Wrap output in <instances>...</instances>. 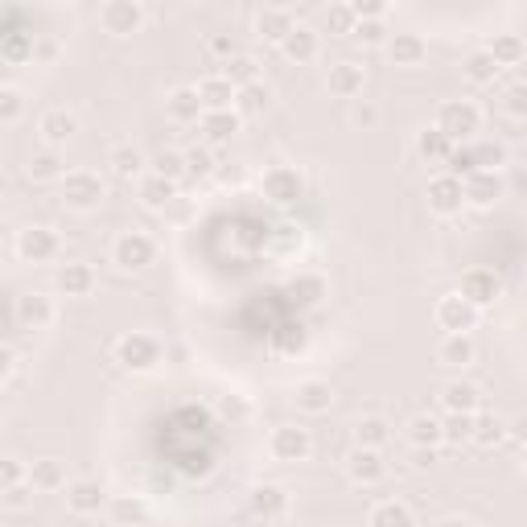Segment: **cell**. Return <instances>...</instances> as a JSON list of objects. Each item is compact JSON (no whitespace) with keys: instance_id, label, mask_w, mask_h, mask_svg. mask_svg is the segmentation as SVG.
Masks as SVG:
<instances>
[{"instance_id":"obj_1","label":"cell","mask_w":527,"mask_h":527,"mask_svg":"<svg viewBox=\"0 0 527 527\" xmlns=\"http://www.w3.org/2000/svg\"><path fill=\"white\" fill-rule=\"evenodd\" d=\"M503 169H507V145L503 140H482V136H474L470 145H458L445 165V173L458 182H466L470 173H503Z\"/></svg>"},{"instance_id":"obj_2","label":"cell","mask_w":527,"mask_h":527,"mask_svg":"<svg viewBox=\"0 0 527 527\" xmlns=\"http://www.w3.org/2000/svg\"><path fill=\"white\" fill-rule=\"evenodd\" d=\"M161 355H165L161 338H153V334H145V330H128V334H120V338L112 342V363L124 367V371H132V375L157 371Z\"/></svg>"},{"instance_id":"obj_3","label":"cell","mask_w":527,"mask_h":527,"mask_svg":"<svg viewBox=\"0 0 527 527\" xmlns=\"http://www.w3.org/2000/svg\"><path fill=\"white\" fill-rule=\"evenodd\" d=\"M112 268L124 272V276H140V272H149L157 264V239L149 231H120L112 239Z\"/></svg>"},{"instance_id":"obj_4","label":"cell","mask_w":527,"mask_h":527,"mask_svg":"<svg viewBox=\"0 0 527 527\" xmlns=\"http://www.w3.org/2000/svg\"><path fill=\"white\" fill-rule=\"evenodd\" d=\"M445 140L453 145H470V140L482 132V108L474 99H449L437 108V124H433Z\"/></svg>"},{"instance_id":"obj_5","label":"cell","mask_w":527,"mask_h":527,"mask_svg":"<svg viewBox=\"0 0 527 527\" xmlns=\"http://www.w3.org/2000/svg\"><path fill=\"white\" fill-rule=\"evenodd\" d=\"M103 198H108V182L95 169H75L62 178V206L75 210V215H91V210L103 206Z\"/></svg>"},{"instance_id":"obj_6","label":"cell","mask_w":527,"mask_h":527,"mask_svg":"<svg viewBox=\"0 0 527 527\" xmlns=\"http://www.w3.org/2000/svg\"><path fill=\"white\" fill-rule=\"evenodd\" d=\"M13 252L21 264H54L58 252H62V239L54 227H21L17 239H13Z\"/></svg>"},{"instance_id":"obj_7","label":"cell","mask_w":527,"mask_h":527,"mask_svg":"<svg viewBox=\"0 0 527 527\" xmlns=\"http://www.w3.org/2000/svg\"><path fill=\"white\" fill-rule=\"evenodd\" d=\"M313 453V437L305 425H276L268 433V458L276 466H297Z\"/></svg>"},{"instance_id":"obj_8","label":"cell","mask_w":527,"mask_h":527,"mask_svg":"<svg viewBox=\"0 0 527 527\" xmlns=\"http://www.w3.org/2000/svg\"><path fill=\"white\" fill-rule=\"evenodd\" d=\"M145 5L140 0H103L99 5V29L112 33V38H132V33L145 29Z\"/></svg>"},{"instance_id":"obj_9","label":"cell","mask_w":527,"mask_h":527,"mask_svg":"<svg viewBox=\"0 0 527 527\" xmlns=\"http://www.w3.org/2000/svg\"><path fill=\"white\" fill-rule=\"evenodd\" d=\"M260 194L272 206H297L305 198V173L293 169V165H272V169H264V178H260Z\"/></svg>"},{"instance_id":"obj_10","label":"cell","mask_w":527,"mask_h":527,"mask_svg":"<svg viewBox=\"0 0 527 527\" xmlns=\"http://www.w3.org/2000/svg\"><path fill=\"white\" fill-rule=\"evenodd\" d=\"M478 318L482 313L470 301H462L458 293H445L433 305V322H437L441 334H470V330H478Z\"/></svg>"},{"instance_id":"obj_11","label":"cell","mask_w":527,"mask_h":527,"mask_svg":"<svg viewBox=\"0 0 527 527\" xmlns=\"http://www.w3.org/2000/svg\"><path fill=\"white\" fill-rule=\"evenodd\" d=\"M13 318H17L21 330L42 334V330H50L58 322V305H54L50 293H21L17 305H13Z\"/></svg>"},{"instance_id":"obj_12","label":"cell","mask_w":527,"mask_h":527,"mask_svg":"<svg viewBox=\"0 0 527 527\" xmlns=\"http://www.w3.org/2000/svg\"><path fill=\"white\" fill-rule=\"evenodd\" d=\"M458 297L470 301L482 313V309H490V305L503 297V280H499V272H490V268H470V272H462Z\"/></svg>"},{"instance_id":"obj_13","label":"cell","mask_w":527,"mask_h":527,"mask_svg":"<svg viewBox=\"0 0 527 527\" xmlns=\"http://www.w3.org/2000/svg\"><path fill=\"white\" fill-rule=\"evenodd\" d=\"M363 87H367V66L363 62H355V58L330 62V70H326V91L334 99H359Z\"/></svg>"},{"instance_id":"obj_14","label":"cell","mask_w":527,"mask_h":527,"mask_svg":"<svg viewBox=\"0 0 527 527\" xmlns=\"http://www.w3.org/2000/svg\"><path fill=\"white\" fill-rule=\"evenodd\" d=\"M425 198H429V210L437 219H453L466 210V198H462V182L449 178V173H437V178H429L425 186Z\"/></svg>"},{"instance_id":"obj_15","label":"cell","mask_w":527,"mask_h":527,"mask_svg":"<svg viewBox=\"0 0 527 527\" xmlns=\"http://www.w3.org/2000/svg\"><path fill=\"white\" fill-rule=\"evenodd\" d=\"M346 478L355 482V486H379L383 478H388V462H383V453L379 449H350L346 453Z\"/></svg>"},{"instance_id":"obj_16","label":"cell","mask_w":527,"mask_h":527,"mask_svg":"<svg viewBox=\"0 0 527 527\" xmlns=\"http://www.w3.org/2000/svg\"><path fill=\"white\" fill-rule=\"evenodd\" d=\"M503 194H507V178H503V173H470V178L462 182V198L474 210H490L495 202H503Z\"/></svg>"},{"instance_id":"obj_17","label":"cell","mask_w":527,"mask_h":527,"mask_svg":"<svg viewBox=\"0 0 527 527\" xmlns=\"http://www.w3.org/2000/svg\"><path fill=\"white\" fill-rule=\"evenodd\" d=\"M293 404H297V412H305V416H326L330 408H334V383L330 379H301L297 388H293Z\"/></svg>"},{"instance_id":"obj_18","label":"cell","mask_w":527,"mask_h":527,"mask_svg":"<svg viewBox=\"0 0 527 527\" xmlns=\"http://www.w3.org/2000/svg\"><path fill=\"white\" fill-rule=\"evenodd\" d=\"M95 285H99V276H95V268L87 264V260H70V264H62L58 268V276H54V289L62 293V297H91L95 293Z\"/></svg>"},{"instance_id":"obj_19","label":"cell","mask_w":527,"mask_h":527,"mask_svg":"<svg viewBox=\"0 0 527 527\" xmlns=\"http://www.w3.org/2000/svg\"><path fill=\"white\" fill-rule=\"evenodd\" d=\"M243 128V120L235 116V108H223V112H202L198 116V132H202V145L206 149H219V145H231V136Z\"/></svg>"},{"instance_id":"obj_20","label":"cell","mask_w":527,"mask_h":527,"mask_svg":"<svg viewBox=\"0 0 527 527\" xmlns=\"http://www.w3.org/2000/svg\"><path fill=\"white\" fill-rule=\"evenodd\" d=\"M66 507L75 515H99L108 507V490L95 478H75V482H66Z\"/></svg>"},{"instance_id":"obj_21","label":"cell","mask_w":527,"mask_h":527,"mask_svg":"<svg viewBox=\"0 0 527 527\" xmlns=\"http://www.w3.org/2000/svg\"><path fill=\"white\" fill-rule=\"evenodd\" d=\"M248 511H252L256 519H264V523L285 519V515H289V490H285V486H272V482L256 486L252 495H248Z\"/></svg>"},{"instance_id":"obj_22","label":"cell","mask_w":527,"mask_h":527,"mask_svg":"<svg viewBox=\"0 0 527 527\" xmlns=\"http://www.w3.org/2000/svg\"><path fill=\"white\" fill-rule=\"evenodd\" d=\"M437 400H441L445 416H474V412H482V392L474 388V383H466V379H449Z\"/></svg>"},{"instance_id":"obj_23","label":"cell","mask_w":527,"mask_h":527,"mask_svg":"<svg viewBox=\"0 0 527 527\" xmlns=\"http://www.w3.org/2000/svg\"><path fill=\"white\" fill-rule=\"evenodd\" d=\"M383 46H388V58H392V66H420V62H425L429 58V42L425 38H420V33H412V29H400V33H392V38L388 42H383Z\"/></svg>"},{"instance_id":"obj_24","label":"cell","mask_w":527,"mask_h":527,"mask_svg":"<svg viewBox=\"0 0 527 527\" xmlns=\"http://www.w3.org/2000/svg\"><path fill=\"white\" fill-rule=\"evenodd\" d=\"M293 25H297L293 9H285V5H264V9L256 13V38L280 46V42L289 38V29H293Z\"/></svg>"},{"instance_id":"obj_25","label":"cell","mask_w":527,"mask_h":527,"mask_svg":"<svg viewBox=\"0 0 527 527\" xmlns=\"http://www.w3.org/2000/svg\"><path fill=\"white\" fill-rule=\"evenodd\" d=\"M280 54H285L289 62H297V66H309L313 58L322 54V38H318V29H309V25H293L289 29V38L280 42Z\"/></svg>"},{"instance_id":"obj_26","label":"cell","mask_w":527,"mask_h":527,"mask_svg":"<svg viewBox=\"0 0 527 527\" xmlns=\"http://www.w3.org/2000/svg\"><path fill=\"white\" fill-rule=\"evenodd\" d=\"M136 198H140L145 210H153V215H165V210L173 206V198H178V182L157 178V173H145V178L136 182Z\"/></svg>"},{"instance_id":"obj_27","label":"cell","mask_w":527,"mask_h":527,"mask_svg":"<svg viewBox=\"0 0 527 527\" xmlns=\"http://www.w3.org/2000/svg\"><path fill=\"white\" fill-rule=\"evenodd\" d=\"M437 363L441 367H470L474 359H478V342H474V334H441V342H437Z\"/></svg>"},{"instance_id":"obj_28","label":"cell","mask_w":527,"mask_h":527,"mask_svg":"<svg viewBox=\"0 0 527 527\" xmlns=\"http://www.w3.org/2000/svg\"><path fill=\"white\" fill-rule=\"evenodd\" d=\"M38 132H42V140H46V149H62L70 136L79 132V120H75V112H66V108H50L46 116H42V124H38Z\"/></svg>"},{"instance_id":"obj_29","label":"cell","mask_w":527,"mask_h":527,"mask_svg":"<svg viewBox=\"0 0 527 527\" xmlns=\"http://www.w3.org/2000/svg\"><path fill=\"white\" fill-rule=\"evenodd\" d=\"M453 140H445L437 128H420L416 132V157L425 161V165H433V169H445L449 165V157H453Z\"/></svg>"},{"instance_id":"obj_30","label":"cell","mask_w":527,"mask_h":527,"mask_svg":"<svg viewBox=\"0 0 527 527\" xmlns=\"http://www.w3.org/2000/svg\"><path fill=\"white\" fill-rule=\"evenodd\" d=\"M482 50H486L490 58H495L499 70H507V66H523V58H527L523 33H495V38H490Z\"/></svg>"},{"instance_id":"obj_31","label":"cell","mask_w":527,"mask_h":527,"mask_svg":"<svg viewBox=\"0 0 527 527\" xmlns=\"http://www.w3.org/2000/svg\"><path fill=\"white\" fill-rule=\"evenodd\" d=\"M507 437H511V425H507L503 416H495V412H474V437H470V445H478V449H499Z\"/></svg>"},{"instance_id":"obj_32","label":"cell","mask_w":527,"mask_h":527,"mask_svg":"<svg viewBox=\"0 0 527 527\" xmlns=\"http://www.w3.org/2000/svg\"><path fill=\"white\" fill-rule=\"evenodd\" d=\"M25 482L33 490H42V495H50V490H66V462L58 458H38L29 470H25Z\"/></svg>"},{"instance_id":"obj_33","label":"cell","mask_w":527,"mask_h":527,"mask_svg":"<svg viewBox=\"0 0 527 527\" xmlns=\"http://www.w3.org/2000/svg\"><path fill=\"white\" fill-rule=\"evenodd\" d=\"M198 99H202V112H223V108H231V103H235V87L219 75V70H215V75H206V79H198Z\"/></svg>"},{"instance_id":"obj_34","label":"cell","mask_w":527,"mask_h":527,"mask_svg":"<svg viewBox=\"0 0 527 527\" xmlns=\"http://www.w3.org/2000/svg\"><path fill=\"white\" fill-rule=\"evenodd\" d=\"M145 165H149V161H145V153H140L136 145H116V149L108 153V169L116 173L120 182H132V178L140 182V178H145V173H149Z\"/></svg>"},{"instance_id":"obj_35","label":"cell","mask_w":527,"mask_h":527,"mask_svg":"<svg viewBox=\"0 0 527 527\" xmlns=\"http://www.w3.org/2000/svg\"><path fill=\"white\" fill-rule=\"evenodd\" d=\"M367 527H416V515L408 503L400 499H379L371 511H367Z\"/></svg>"},{"instance_id":"obj_36","label":"cell","mask_w":527,"mask_h":527,"mask_svg":"<svg viewBox=\"0 0 527 527\" xmlns=\"http://www.w3.org/2000/svg\"><path fill=\"white\" fill-rule=\"evenodd\" d=\"M462 75H466V83H470V87H495L503 70L495 66V58H490V54L478 46V50H470V54H466Z\"/></svg>"},{"instance_id":"obj_37","label":"cell","mask_w":527,"mask_h":527,"mask_svg":"<svg viewBox=\"0 0 527 527\" xmlns=\"http://www.w3.org/2000/svg\"><path fill=\"white\" fill-rule=\"evenodd\" d=\"M165 112H169L173 120H178V124H198V116H202V99H198L194 87H173L169 99H165Z\"/></svg>"},{"instance_id":"obj_38","label":"cell","mask_w":527,"mask_h":527,"mask_svg":"<svg viewBox=\"0 0 527 527\" xmlns=\"http://www.w3.org/2000/svg\"><path fill=\"white\" fill-rule=\"evenodd\" d=\"M268 103H272V91L264 87V83H252V87H239L235 91V116L239 120H252V116H264L268 112Z\"/></svg>"},{"instance_id":"obj_39","label":"cell","mask_w":527,"mask_h":527,"mask_svg":"<svg viewBox=\"0 0 527 527\" xmlns=\"http://www.w3.org/2000/svg\"><path fill=\"white\" fill-rule=\"evenodd\" d=\"M219 75L239 91V87H252V83H260V62L252 58V54H235V58H227L223 66H219Z\"/></svg>"},{"instance_id":"obj_40","label":"cell","mask_w":527,"mask_h":527,"mask_svg":"<svg viewBox=\"0 0 527 527\" xmlns=\"http://www.w3.org/2000/svg\"><path fill=\"white\" fill-rule=\"evenodd\" d=\"M25 178L29 182H62L66 178V165L54 149H42V153H33L29 165H25Z\"/></svg>"},{"instance_id":"obj_41","label":"cell","mask_w":527,"mask_h":527,"mask_svg":"<svg viewBox=\"0 0 527 527\" xmlns=\"http://www.w3.org/2000/svg\"><path fill=\"white\" fill-rule=\"evenodd\" d=\"M408 441H412V449H433L437 453V445H441V420L437 416H429V412H420V416H412L408 420Z\"/></svg>"},{"instance_id":"obj_42","label":"cell","mask_w":527,"mask_h":527,"mask_svg":"<svg viewBox=\"0 0 527 527\" xmlns=\"http://www.w3.org/2000/svg\"><path fill=\"white\" fill-rule=\"evenodd\" d=\"M293 301L301 305V309H318L326 297H330V285H326V276H313V272H305V276H297L293 280Z\"/></svg>"},{"instance_id":"obj_43","label":"cell","mask_w":527,"mask_h":527,"mask_svg":"<svg viewBox=\"0 0 527 527\" xmlns=\"http://www.w3.org/2000/svg\"><path fill=\"white\" fill-rule=\"evenodd\" d=\"M355 441H359V449H379L383 453V445L392 441V425L383 416H363L355 425Z\"/></svg>"},{"instance_id":"obj_44","label":"cell","mask_w":527,"mask_h":527,"mask_svg":"<svg viewBox=\"0 0 527 527\" xmlns=\"http://www.w3.org/2000/svg\"><path fill=\"white\" fill-rule=\"evenodd\" d=\"M470 437H474V416H445L441 420V445L462 449V445H470Z\"/></svg>"},{"instance_id":"obj_45","label":"cell","mask_w":527,"mask_h":527,"mask_svg":"<svg viewBox=\"0 0 527 527\" xmlns=\"http://www.w3.org/2000/svg\"><path fill=\"white\" fill-rule=\"evenodd\" d=\"M108 511H112V523H116V527L145 523V503H140V499H132V495H120V499H112V503H108Z\"/></svg>"},{"instance_id":"obj_46","label":"cell","mask_w":527,"mask_h":527,"mask_svg":"<svg viewBox=\"0 0 527 527\" xmlns=\"http://www.w3.org/2000/svg\"><path fill=\"white\" fill-rule=\"evenodd\" d=\"M268 248H272L276 256H293V252L301 248V227H297V223L272 227V231H268Z\"/></svg>"},{"instance_id":"obj_47","label":"cell","mask_w":527,"mask_h":527,"mask_svg":"<svg viewBox=\"0 0 527 527\" xmlns=\"http://www.w3.org/2000/svg\"><path fill=\"white\" fill-rule=\"evenodd\" d=\"M149 173H157V178H169V182H182L186 178V157L178 149H161L153 157V169Z\"/></svg>"},{"instance_id":"obj_48","label":"cell","mask_w":527,"mask_h":527,"mask_svg":"<svg viewBox=\"0 0 527 527\" xmlns=\"http://www.w3.org/2000/svg\"><path fill=\"white\" fill-rule=\"evenodd\" d=\"M182 157H186V178H198V182L210 178V173H215V165H219L215 153H210L206 145H194V149H186Z\"/></svg>"},{"instance_id":"obj_49","label":"cell","mask_w":527,"mask_h":527,"mask_svg":"<svg viewBox=\"0 0 527 527\" xmlns=\"http://www.w3.org/2000/svg\"><path fill=\"white\" fill-rule=\"evenodd\" d=\"M58 54H62V46L54 33H33V50H29L33 66H50V62H58Z\"/></svg>"},{"instance_id":"obj_50","label":"cell","mask_w":527,"mask_h":527,"mask_svg":"<svg viewBox=\"0 0 527 527\" xmlns=\"http://www.w3.org/2000/svg\"><path fill=\"white\" fill-rule=\"evenodd\" d=\"M25 116V95L17 87H0V124H17Z\"/></svg>"},{"instance_id":"obj_51","label":"cell","mask_w":527,"mask_h":527,"mask_svg":"<svg viewBox=\"0 0 527 527\" xmlns=\"http://www.w3.org/2000/svg\"><path fill=\"white\" fill-rule=\"evenodd\" d=\"M322 21H326V29L330 33H355V13H350V5H326L322 9Z\"/></svg>"},{"instance_id":"obj_52","label":"cell","mask_w":527,"mask_h":527,"mask_svg":"<svg viewBox=\"0 0 527 527\" xmlns=\"http://www.w3.org/2000/svg\"><path fill=\"white\" fill-rule=\"evenodd\" d=\"M503 112H507L511 120H523V116H527V87H523V83L503 87Z\"/></svg>"},{"instance_id":"obj_53","label":"cell","mask_w":527,"mask_h":527,"mask_svg":"<svg viewBox=\"0 0 527 527\" xmlns=\"http://www.w3.org/2000/svg\"><path fill=\"white\" fill-rule=\"evenodd\" d=\"M350 13H355V21H383L388 0H350Z\"/></svg>"},{"instance_id":"obj_54","label":"cell","mask_w":527,"mask_h":527,"mask_svg":"<svg viewBox=\"0 0 527 527\" xmlns=\"http://www.w3.org/2000/svg\"><path fill=\"white\" fill-rule=\"evenodd\" d=\"M350 38H359L363 46H379V42H388V29H383V21H359Z\"/></svg>"},{"instance_id":"obj_55","label":"cell","mask_w":527,"mask_h":527,"mask_svg":"<svg viewBox=\"0 0 527 527\" xmlns=\"http://www.w3.org/2000/svg\"><path fill=\"white\" fill-rule=\"evenodd\" d=\"M0 499H5L9 511H25V507L33 503V486H29V482H17V486H9Z\"/></svg>"},{"instance_id":"obj_56","label":"cell","mask_w":527,"mask_h":527,"mask_svg":"<svg viewBox=\"0 0 527 527\" xmlns=\"http://www.w3.org/2000/svg\"><path fill=\"white\" fill-rule=\"evenodd\" d=\"M17 482H25V466L17 458H0V495H5L9 486H17Z\"/></svg>"},{"instance_id":"obj_57","label":"cell","mask_w":527,"mask_h":527,"mask_svg":"<svg viewBox=\"0 0 527 527\" xmlns=\"http://www.w3.org/2000/svg\"><path fill=\"white\" fill-rule=\"evenodd\" d=\"M206 50L215 54V58H223V62L239 54V50H235V38H231V33H210V38H206Z\"/></svg>"},{"instance_id":"obj_58","label":"cell","mask_w":527,"mask_h":527,"mask_svg":"<svg viewBox=\"0 0 527 527\" xmlns=\"http://www.w3.org/2000/svg\"><path fill=\"white\" fill-rule=\"evenodd\" d=\"M29 50H33V33H9V42H5L9 58H29Z\"/></svg>"},{"instance_id":"obj_59","label":"cell","mask_w":527,"mask_h":527,"mask_svg":"<svg viewBox=\"0 0 527 527\" xmlns=\"http://www.w3.org/2000/svg\"><path fill=\"white\" fill-rule=\"evenodd\" d=\"M350 120H355L359 128H371L379 120V108H371V103H355V112H350Z\"/></svg>"},{"instance_id":"obj_60","label":"cell","mask_w":527,"mask_h":527,"mask_svg":"<svg viewBox=\"0 0 527 527\" xmlns=\"http://www.w3.org/2000/svg\"><path fill=\"white\" fill-rule=\"evenodd\" d=\"M13 371H17V355H13V350H9L5 342H0V383H9Z\"/></svg>"},{"instance_id":"obj_61","label":"cell","mask_w":527,"mask_h":527,"mask_svg":"<svg viewBox=\"0 0 527 527\" xmlns=\"http://www.w3.org/2000/svg\"><path fill=\"white\" fill-rule=\"evenodd\" d=\"M433 462H437L433 449H412V466H416V470H425V466H433Z\"/></svg>"},{"instance_id":"obj_62","label":"cell","mask_w":527,"mask_h":527,"mask_svg":"<svg viewBox=\"0 0 527 527\" xmlns=\"http://www.w3.org/2000/svg\"><path fill=\"white\" fill-rule=\"evenodd\" d=\"M433 527H474L470 519H458V515H449V519H441V523H433Z\"/></svg>"},{"instance_id":"obj_63","label":"cell","mask_w":527,"mask_h":527,"mask_svg":"<svg viewBox=\"0 0 527 527\" xmlns=\"http://www.w3.org/2000/svg\"><path fill=\"white\" fill-rule=\"evenodd\" d=\"M0 416H5V396H0Z\"/></svg>"},{"instance_id":"obj_64","label":"cell","mask_w":527,"mask_h":527,"mask_svg":"<svg viewBox=\"0 0 527 527\" xmlns=\"http://www.w3.org/2000/svg\"><path fill=\"white\" fill-rule=\"evenodd\" d=\"M0 13H5V9H0Z\"/></svg>"}]
</instances>
